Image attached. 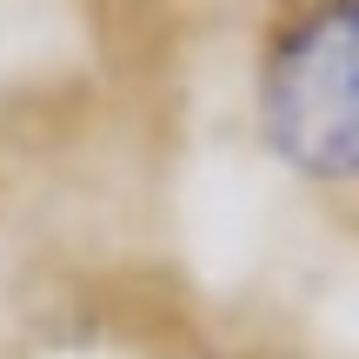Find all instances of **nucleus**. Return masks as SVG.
<instances>
[{"instance_id":"1","label":"nucleus","mask_w":359,"mask_h":359,"mask_svg":"<svg viewBox=\"0 0 359 359\" xmlns=\"http://www.w3.org/2000/svg\"><path fill=\"white\" fill-rule=\"evenodd\" d=\"M259 133L293 173L359 187V0H313L259 74Z\"/></svg>"}]
</instances>
